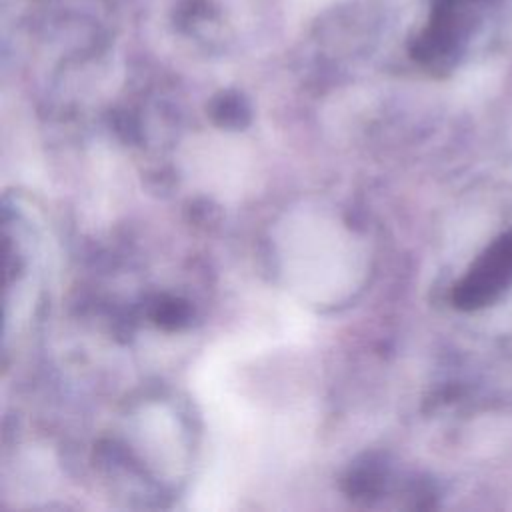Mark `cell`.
<instances>
[{
	"instance_id": "1",
	"label": "cell",
	"mask_w": 512,
	"mask_h": 512,
	"mask_svg": "<svg viewBox=\"0 0 512 512\" xmlns=\"http://www.w3.org/2000/svg\"><path fill=\"white\" fill-rule=\"evenodd\" d=\"M512 284V232L496 238L454 288V304L476 310L498 300Z\"/></svg>"
}]
</instances>
